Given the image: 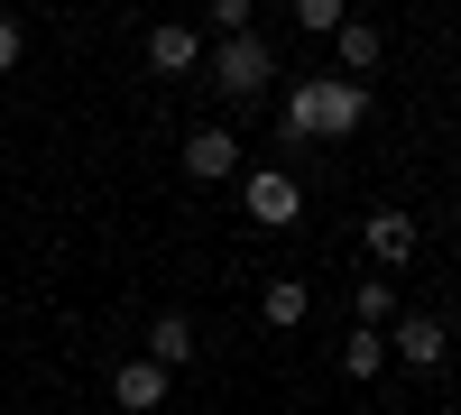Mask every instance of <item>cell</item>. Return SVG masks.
I'll return each mask as SVG.
<instances>
[{"instance_id": "1", "label": "cell", "mask_w": 461, "mask_h": 415, "mask_svg": "<svg viewBox=\"0 0 461 415\" xmlns=\"http://www.w3.org/2000/svg\"><path fill=\"white\" fill-rule=\"evenodd\" d=\"M360 121H369V84H351V74H304L286 93V139H351Z\"/></svg>"}, {"instance_id": "2", "label": "cell", "mask_w": 461, "mask_h": 415, "mask_svg": "<svg viewBox=\"0 0 461 415\" xmlns=\"http://www.w3.org/2000/svg\"><path fill=\"white\" fill-rule=\"evenodd\" d=\"M203 65H212V84H221L230 102H258L267 84H277V47H267L258 28H230V37H212V47H203Z\"/></svg>"}, {"instance_id": "3", "label": "cell", "mask_w": 461, "mask_h": 415, "mask_svg": "<svg viewBox=\"0 0 461 415\" xmlns=\"http://www.w3.org/2000/svg\"><path fill=\"white\" fill-rule=\"evenodd\" d=\"M240 212L258 221V231H295L304 221V185L286 167H240Z\"/></svg>"}, {"instance_id": "4", "label": "cell", "mask_w": 461, "mask_h": 415, "mask_svg": "<svg viewBox=\"0 0 461 415\" xmlns=\"http://www.w3.org/2000/svg\"><path fill=\"white\" fill-rule=\"evenodd\" d=\"M167 388H176V369H158L148 351L111 369V406H121V415H158V406H167Z\"/></svg>"}, {"instance_id": "5", "label": "cell", "mask_w": 461, "mask_h": 415, "mask_svg": "<svg viewBox=\"0 0 461 415\" xmlns=\"http://www.w3.org/2000/svg\"><path fill=\"white\" fill-rule=\"evenodd\" d=\"M443 351H452V332H443L434 314H397V332H388V360H406L415 379H434V369H443Z\"/></svg>"}, {"instance_id": "6", "label": "cell", "mask_w": 461, "mask_h": 415, "mask_svg": "<svg viewBox=\"0 0 461 415\" xmlns=\"http://www.w3.org/2000/svg\"><path fill=\"white\" fill-rule=\"evenodd\" d=\"M203 47H212L203 28H185V19H158V28H148V74H194V65H203Z\"/></svg>"}, {"instance_id": "7", "label": "cell", "mask_w": 461, "mask_h": 415, "mask_svg": "<svg viewBox=\"0 0 461 415\" xmlns=\"http://www.w3.org/2000/svg\"><path fill=\"white\" fill-rule=\"evenodd\" d=\"M185 176H194V185L240 176V130H194V139H185Z\"/></svg>"}, {"instance_id": "8", "label": "cell", "mask_w": 461, "mask_h": 415, "mask_svg": "<svg viewBox=\"0 0 461 415\" xmlns=\"http://www.w3.org/2000/svg\"><path fill=\"white\" fill-rule=\"evenodd\" d=\"M415 240H425V231H415V212H397V203H378V212H369V258H378V268H406Z\"/></svg>"}, {"instance_id": "9", "label": "cell", "mask_w": 461, "mask_h": 415, "mask_svg": "<svg viewBox=\"0 0 461 415\" xmlns=\"http://www.w3.org/2000/svg\"><path fill=\"white\" fill-rule=\"evenodd\" d=\"M378 56H388V37H378L369 19H341V28H332V65L351 74V84H360V74H369Z\"/></svg>"}, {"instance_id": "10", "label": "cell", "mask_w": 461, "mask_h": 415, "mask_svg": "<svg viewBox=\"0 0 461 415\" xmlns=\"http://www.w3.org/2000/svg\"><path fill=\"white\" fill-rule=\"evenodd\" d=\"M194 342H203L194 314H158V323H148V360H158V369H185V360H194Z\"/></svg>"}, {"instance_id": "11", "label": "cell", "mask_w": 461, "mask_h": 415, "mask_svg": "<svg viewBox=\"0 0 461 415\" xmlns=\"http://www.w3.org/2000/svg\"><path fill=\"white\" fill-rule=\"evenodd\" d=\"M304 314H314V295H304L295 277H267V286H258V323H267V332H295Z\"/></svg>"}, {"instance_id": "12", "label": "cell", "mask_w": 461, "mask_h": 415, "mask_svg": "<svg viewBox=\"0 0 461 415\" xmlns=\"http://www.w3.org/2000/svg\"><path fill=\"white\" fill-rule=\"evenodd\" d=\"M378 369H388V332L351 323V342H341V379H378Z\"/></svg>"}, {"instance_id": "13", "label": "cell", "mask_w": 461, "mask_h": 415, "mask_svg": "<svg viewBox=\"0 0 461 415\" xmlns=\"http://www.w3.org/2000/svg\"><path fill=\"white\" fill-rule=\"evenodd\" d=\"M351 314H360V323H397V286H378V277L351 286Z\"/></svg>"}, {"instance_id": "14", "label": "cell", "mask_w": 461, "mask_h": 415, "mask_svg": "<svg viewBox=\"0 0 461 415\" xmlns=\"http://www.w3.org/2000/svg\"><path fill=\"white\" fill-rule=\"evenodd\" d=\"M341 19H351V0H295V28H314V37H332Z\"/></svg>"}, {"instance_id": "15", "label": "cell", "mask_w": 461, "mask_h": 415, "mask_svg": "<svg viewBox=\"0 0 461 415\" xmlns=\"http://www.w3.org/2000/svg\"><path fill=\"white\" fill-rule=\"evenodd\" d=\"M249 10H258V0H203V28L230 37V28H249Z\"/></svg>"}, {"instance_id": "16", "label": "cell", "mask_w": 461, "mask_h": 415, "mask_svg": "<svg viewBox=\"0 0 461 415\" xmlns=\"http://www.w3.org/2000/svg\"><path fill=\"white\" fill-rule=\"evenodd\" d=\"M19 47H28V37H19V19H0V74L19 65Z\"/></svg>"}]
</instances>
